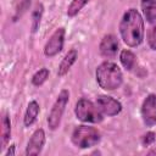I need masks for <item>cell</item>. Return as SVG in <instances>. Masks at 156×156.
<instances>
[{
    "label": "cell",
    "mask_w": 156,
    "mask_h": 156,
    "mask_svg": "<svg viewBox=\"0 0 156 156\" xmlns=\"http://www.w3.org/2000/svg\"><path fill=\"white\" fill-rule=\"evenodd\" d=\"M118 29L121 38L127 46H139L145 35V23L141 13L136 9H128L119 21Z\"/></svg>",
    "instance_id": "1"
},
{
    "label": "cell",
    "mask_w": 156,
    "mask_h": 156,
    "mask_svg": "<svg viewBox=\"0 0 156 156\" xmlns=\"http://www.w3.org/2000/svg\"><path fill=\"white\" fill-rule=\"evenodd\" d=\"M95 77L99 87L106 91L116 90L123 83V73L119 66L111 61L101 62L95 71Z\"/></svg>",
    "instance_id": "2"
},
{
    "label": "cell",
    "mask_w": 156,
    "mask_h": 156,
    "mask_svg": "<svg viewBox=\"0 0 156 156\" xmlns=\"http://www.w3.org/2000/svg\"><path fill=\"white\" fill-rule=\"evenodd\" d=\"M100 140L101 134L98 130V128L88 124L77 126L71 134V141L78 149H89L96 146L100 143Z\"/></svg>",
    "instance_id": "3"
},
{
    "label": "cell",
    "mask_w": 156,
    "mask_h": 156,
    "mask_svg": "<svg viewBox=\"0 0 156 156\" xmlns=\"http://www.w3.org/2000/svg\"><path fill=\"white\" fill-rule=\"evenodd\" d=\"M74 115L77 119H79L83 123L98 124L104 119V115L98 108L96 104L85 98H82L77 101L74 107Z\"/></svg>",
    "instance_id": "4"
},
{
    "label": "cell",
    "mask_w": 156,
    "mask_h": 156,
    "mask_svg": "<svg viewBox=\"0 0 156 156\" xmlns=\"http://www.w3.org/2000/svg\"><path fill=\"white\" fill-rule=\"evenodd\" d=\"M68 100H69V91L67 89H62L60 91V94L57 95V98L48 115V118H46L48 127L50 130H56L60 127L63 112L68 104Z\"/></svg>",
    "instance_id": "5"
},
{
    "label": "cell",
    "mask_w": 156,
    "mask_h": 156,
    "mask_svg": "<svg viewBox=\"0 0 156 156\" xmlns=\"http://www.w3.org/2000/svg\"><path fill=\"white\" fill-rule=\"evenodd\" d=\"M65 35L66 29L63 27L55 29V32L50 35V38L44 45V55L46 57H54L62 51L65 45Z\"/></svg>",
    "instance_id": "6"
},
{
    "label": "cell",
    "mask_w": 156,
    "mask_h": 156,
    "mask_svg": "<svg viewBox=\"0 0 156 156\" xmlns=\"http://www.w3.org/2000/svg\"><path fill=\"white\" fill-rule=\"evenodd\" d=\"M95 104L98 108L101 111V113L107 117L117 116L122 111V104L110 95H98Z\"/></svg>",
    "instance_id": "7"
},
{
    "label": "cell",
    "mask_w": 156,
    "mask_h": 156,
    "mask_svg": "<svg viewBox=\"0 0 156 156\" xmlns=\"http://www.w3.org/2000/svg\"><path fill=\"white\" fill-rule=\"evenodd\" d=\"M140 115L146 127L156 124V94H149L141 104Z\"/></svg>",
    "instance_id": "8"
},
{
    "label": "cell",
    "mask_w": 156,
    "mask_h": 156,
    "mask_svg": "<svg viewBox=\"0 0 156 156\" xmlns=\"http://www.w3.org/2000/svg\"><path fill=\"white\" fill-rule=\"evenodd\" d=\"M45 132L43 128H38L33 132V134L30 135L27 146H26V156H37L41 152L44 145H45Z\"/></svg>",
    "instance_id": "9"
},
{
    "label": "cell",
    "mask_w": 156,
    "mask_h": 156,
    "mask_svg": "<svg viewBox=\"0 0 156 156\" xmlns=\"http://www.w3.org/2000/svg\"><path fill=\"white\" fill-rule=\"evenodd\" d=\"M118 49H119V44H118L116 35H113V34L104 35L99 44V51H100L101 56H104L106 58H113L117 55Z\"/></svg>",
    "instance_id": "10"
},
{
    "label": "cell",
    "mask_w": 156,
    "mask_h": 156,
    "mask_svg": "<svg viewBox=\"0 0 156 156\" xmlns=\"http://www.w3.org/2000/svg\"><path fill=\"white\" fill-rule=\"evenodd\" d=\"M78 58V52L76 49H71L65 56L61 60L60 65H58V68H57V76L58 77H63L68 73V71L72 68V66L76 63Z\"/></svg>",
    "instance_id": "11"
},
{
    "label": "cell",
    "mask_w": 156,
    "mask_h": 156,
    "mask_svg": "<svg viewBox=\"0 0 156 156\" xmlns=\"http://www.w3.org/2000/svg\"><path fill=\"white\" fill-rule=\"evenodd\" d=\"M0 150L4 151L7 147V144L11 138V121L9 115L5 112L1 118V132H0Z\"/></svg>",
    "instance_id": "12"
},
{
    "label": "cell",
    "mask_w": 156,
    "mask_h": 156,
    "mask_svg": "<svg viewBox=\"0 0 156 156\" xmlns=\"http://www.w3.org/2000/svg\"><path fill=\"white\" fill-rule=\"evenodd\" d=\"M140 7L147 23H156V0H140Z\"/></svg>",
    "instance_id": "13"
},
{
    "label": "cell",
    "mask_w": 156,
    "mask_h": 156,
    "mask_svg": "<svg viewBox=\"0 0 156 156\" xmlns=\"http://www.w3.org/2000/svg\"><path fill=\"white\" fill-rule=\"evenodd\" d=\"M40 112V106L38 104V101L32 100L29 101L26 112H24V117H23V123L26 127H30L38 118V115Z\"/></svg>",
    "instance_id": "14"
},
{
    "label": "cell",
    "mask_w": 156,
    "mask_h": 156,
    "mask_svg": "<svg viewBox=\"0 0 156 156\" xmlns=\"http://www.w3.org/2000/svg\"><path fill=\"white\" fill-rule=\"evenodd\" d=\"M119 62L127 71H132L136 65V56L134 55L133 51L128 49H123L119 52Z\"/></svg>",
    "instance_id": "15"
},
{
    "label": "cell",
    "mask_w": 156,
    "mask_h": 156,
    "mask_svg": "<svg viewBox=\"0 0 156 156\" xmlns=\"http://www.w3.org/2000/svg\"><path fill=\"white\" fill-rule=\"evenodd\" d=\"M43 13H44V6H43V4L39 2V4L35 5V7L32 11V23H30L32 33H37L38 32L39 26H40V21H41V17H43Z\"/></svg>",
    "instance_id": "16"
},
{
    "label": "cell",
    "mask_w": 156,
    "mask_h": 156,
    "mask_svg": "<svg viewBox=\"0 0 156 156\" xmlns=\"http://www.w3.org/2000/svg\"><path fill=\"white\" fill-rule=\"evenodd\" d=\"M49 74H50V71H49L48 68H45V67L38 69V71L32 76V84H33L34 87H40V85H43V84L48 80Z\"/></svg>",
    "instance_id": "17"
},
{
    "label": "cell",
    "mask_w": 156,
    "mask_h": 156,
    "mask_svg": "<svg viewBox=\"0 0 156 156\" xmlns=\"http://www.w3.org/2000/svg\"><path fill=\"white\" fill-rule=\"evenodd\" d=\"M88 2H89V0H72L67 7V16L71 18L77 16Z\"/></svg>",
    "instance_id": "18"
},
{
    "label": "cell",
    "mask_w": 156,
    "mask_h": 156,
    "mask_svg": "<svg viewBox=\"0 0 156 156\" xmlns=\"http://www.w3.org/2000/svg\"><path fill=\"white\" fill-rule=\"evenodd\" d=\"M146 40H147V45L151 50L156 51V26H151L147 29L146 33Z\"/></svg>",
    "instance_id": "19"
},
{
    "label": "cell",
    "mask_w": 156,
    "mask_h": 156,
    "mask_svg": "<svg viewBox=\"0 0 156 156\" xmlns=\"http://www.w3.org/2000/svg\"><path fill=\"white\" fill-rule=\"evenodd\" d=\"M155 140H156V134H155V132L150 130V132H147L146 134H144V136H143V139H141V143H143L144 146H149V145L154 144Z\"/></svg>",
    "instance_id": "20"
},
{
    "label": "cell",
    "mask_w": 156,
    "mask_h": 156,
    "mask_svg": "<svg viewBox=\"0 0 156 156\" xmlns=\"http://www.w3.org/2000/svg\"><path fill=\"white\" fill-rule=\"evenodd\" d=\"M15 149H16V145H15V144L10 145V146H9V149H7V151L5 152V156H15V155H16Z\"/></svg>",
    "instance_id": "21"
}]
</instances>
